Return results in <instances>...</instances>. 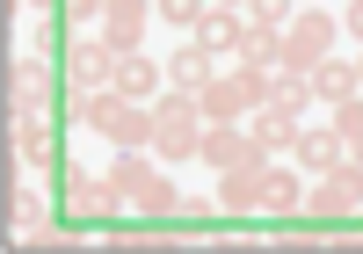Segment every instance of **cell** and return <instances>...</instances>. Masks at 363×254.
Wrapping results in <instances>:
<instances>
[{
  "instance_id": "cell-11",
  "label": "cell",
  "mask_w": 363,
  "mask_h": 254,
  "mask_svg": "<svg viewBox=\"0 0 363 254\" xmlns=\"http://www.w3.org/2000/svg\"><path fill=\"white\" fill-rule=\"evenodd\" d=\"M196 160L225 175V167H240V160H262V153H255V138H247V123H211L203 145H196Z\"/></svg>"
},
{
  "instance_id": "cell-3",
  "label": "cell",
  "mask_w": 363,
  "mask_h": 254,
  "mask_svg": "<svg viewBox=\"0 0 363 254\" xmlns=\"http://www.w3.org/2000/svg\"><path fill=\"white\" fill-rule=\"evenodd\" d=\"M116 66H124V51H116L102 29H95V37H73V51H66V87L95 94V87H109V80H116Z\"/></svg>"
},
{
  "instance_id": "cell-4",
  "label": "cell",
  "mask_w": 363,
  "mask_h": 254,
  "mask_svg": "<svg viewBox=\"0 0 363 254\" xmlns=\"http://www.w3.org/2000/svg\"><path fill=\"white\" fill-rule=\"evenodd\" d=\"M306 211H313V218H356V211H363V167L342 160L335 175H320V182L306 189Z\"/></svg>"
},
{
  "instance_id": "cell-18",
  "label": "cell",
  "mask_w": 363,
  "mask_h": 254,
  "mask_svg": "<svg viewBox=\"0 0 363 254\" xmlns=\"http://www.w3.org/2000/svg\"><path fill=\"white\" fill-rule=\"evenodd\" d=\"M211 80H218V66H211V51H203V44H182V51L167 58V87H189V94H203Z\"/></svg>"
},
{
  "instance_id": "cell-14",
  "label": "cell",
  "mask_w": 363,
  "mask_h": 254,
  "mask_svg": "<svg viewBox=\"0 0 363 254\" xmlns=\"http://www.w3.org/2000/svg\"><path fill=\"white\" fill-rule=\"evenodd\" d=\"M109 87L124 94V102H160V94H167V66H153L145 51H131L124 66H116V80H109Z\"/></svg>"
},
{
  "instance_id": "cell-12",
  "label": "cell",
  "mask_w": 363,
  "mask_h": 254,
  "mask_svg": "<svg viewBox=\"0 0 363 254\" xmlns=\"http://www.w3.org/2000/svg\"><path fill=\"white\" fill-rule=\"evenodd\" d=\"M255 211H269V218H298V211H306V175L269 160V167H262V204H255Z\"/></svg>"
},
{
  "instance_id": "cell-10",
  "label": "cell",
  "mask_w": 363,
  "mask_h": 254,
  "mask_svg": "<svg viewBox=\"0 0 363 254\" xmlns=\"http://www.w3.org/2000/svg\"><path fill=\"white\" fill-rule=\"evenodd\" d=\"M145 22H160V15H153V0H109V8H102V37L131 58V51L145 44Z\"/></svg>"
},
{
  "instance_id": "cell-17",
  "label": "cell",
  "mask_w": 363,
  "mask_h": 254,
  "mask_svg": "<svg viewBox=\"0 0 363 254\" xmlns=\"http://www.w3.org/2000/svg\"><path fill=\"white\" fill-rule=\"evenodd\" d=\"M240 29H247V15H240V8H211V15L189 29V44H203L211 58H233V51H240Z\"/></svg>"
},
{
  "instance_id": "cell-15",
  "label": "cell",
  "mask_w": 363,
  "mask_h": 254,
  "mask_svg": "<svg viewBox=\"0 0 363 254\" xmlns=\"http://www.w3.org/2000/svg\"><path fill=\"white\" fill-rule=\"evenodd\" d=\"M356 94H363V80H356V58H335V51H327L320 66H313V102L342 109V102H356Z\"/></svg>"
},
{
  "instance_id": "cell-13",
  "label": "cell",
  "mask_w": 363,
  "mask_h": 254,
  "mask_svg": "<svg viewBox=\"0 0 363 254\" xmlns=\"http://www.w3.org/2000/svg\"><path fill=\"white\" fill-rule=\"evenodd\" d=\"M262 167H269V160H240V167L218 175V211H225V218H247V211L262 204Z\"/></svg>"
},
{
  "instance_id": "cell-28",
  "label": "cell",
  "mask_w": 363,
  "mask_h": 254,
  "mask_svg": "<svg viewBox=\"0 0 363 254\" xmlns=\"http://www.w3.org/2000/svg\"><path fill=\"white\" fill-rule=\"evenodd\" d=\"M182 218H189V226H203V218H218V197H182Z\"/></svg>"
},
{
  "instance_id": "cell-2",
  "label": "cell",
  "mask_w": 363,
  "mask_h": 254,
  "mask_svg": "<svg viewBox=\"0 0 363 254\" xmlns=\"http://www.w3.org/2000/svg\"><path fill=\"white\" fill-rule=\"evenodd\" d=\"M335 37H342V15L335 8H298L291 22H284V66H298V73H313L327 51H335ZM277 66V73H284Z\"/></svg>"
},
{
  "instance_id": "cell-9",
  "label": "cell",
  "mask_w": 363,
  "mask_h": 254,
  "mask_svg": "<svg viewBox=\"0 0 363 254\" xmlns=\"http://www.w3.org/2000/svg\"><path fill=\"white\" fill-rule=\"evenodd\" d=\"M298 131H306V116H291V109H277V102L247 116V138H255V153H262V160H284V153L298 145Z\"/></svg>"
},
{
  "instance_id": "cell-29",
  "label": "cell",
  "mask_w": 363,
  "mask_h": 254,
  "mask_svg": "<svg viewBox=\"0 0 363 254\" xmlns=\"http://www.w3.org/2000/svg\"><path fill=\"white\" fill-rule=\"evenodd\" d=\"M342 29H349V37L363 44V0H349V8H342Z\"/></svg>"
},
{
  "instance_id": "cell-1",
  "label": "cell",
  "mask_w": 363,
  "mask_h": 254,
  "mask_svg": "<svg viewBox=\"0 0 363 254\" xmlns=\"http://www.w3.org/2000/svg\"><path fill=\"white\" fill-rule=\"evenodd\" d=\"M196 145H203V109H196V94H189V87H167L160 102H153V160H160V167H182V160H196Z\"/></svg>"
},
{
  "instance_id": "cell-23",
  "label": "cell",
  "mask_w": 363,
  "mask_h": 254,
  "mask_svg": "<svg viewBox=\"0 0 363 254\" xmlns=\"http://www.w3.org/2000/svg\"><path fill=\"white\" fill-rule=\"evenodd\" d=\"M269 102H277V109H291V116H306V102H313V73L284 66L277 80H269Z\"/></svg>"
},
{
  "instance_id": "cell-25",
  "label": "cell",
  "mask_w": 363,
  "mask_h": 254,
  "mask_svg": "<svg viewBox=\"0 0 363 254\" xmlns=\"http://www.w3.org/2000/svg\"><path fill=\"white\" fill-rule=\"evenodd\" d=\"M153 15H160L167 29H182V37H189V29L211 15V0H153Z\"/></svg>"
},
{
  "instance_id": "cell-22",
  "label": "cell",
  "mask_w": 363,
  "mask_h": 254,
  "mask_svg": "<svg viewBox=\"0 0 363 254\" xmlns=\"http://www.w3.org/2000/svg\"><path fill=\"white\" fill-rule=\"evenodd\" d=\"M8 233H15V240H37V233H51V218H44V204L29 197V189H8Z\"/></svg>"
},
{
  "instance_id": "cell-24",
  "label": "cell",
  "mask_w": 363,
  "mask_h": 254,
  "mask_svg": "<svg viewBox=\"0 0 363 254\" xmlns=\"http://www.w3.org/2000/svg\"><path fill=\"white\" fill-rule=\"evenodd\" d=\"M327 123H335V131H342V145H349V160L363 167V94H356V102H342V109H327Z\"/></svg>"
},
{
  "instance_id": "cell-16",
  "label": "cell",
  "mask_w": 363,
  "mask_h": 254,
  "mask_svg": "<svg viewBox=\"0 0 363 254\" xmlns=\"http://www.w3.org/2000/svg\"><path fill=\"white\" fill-rule=\"evenodd\" d=\"M196 109H203V131H211V123H247V116H255L233 73H218V80H211V87L196 94Z\"/></svg>"
},
{
  "instance_id": "cell-30",
  "label": "cell",
  "mask_w": 363,
  "mask_h": 254,
  "mask_svg": "<svg viewBox=\"0 0 363 254\" xmlns=\"http://www.w3.org/2000/svg\"><path fill=\"white\" fill-rule=\"evenodd\" d=\"M15 8H37V15H51L58 0H8V15H15Z\"/></svg>"
},
{
  "instance_id": "cell-32",
  "label": "cell",
  "mask_w": 363,
  "mask_h": 254,
  "mask_svg": "<svg viewBox=\"0 0 363 254\" xmlns=\"http://www.w3.org/2000/svg\"><path fill=\"white\" fill-rule=\"evenodd\" d=\"M298 8H320V0H298Z\"/></svg>"
},
{
  "instance_id": "cell-21",
  "label": "cell",
  "mask_w": 363,
  "mask_h": 254,
  "mask_svg": "<svg viewBox=\"0 0 363 254\" xmlns=\"http://www.w3.org/2000/svg\"><path fill=\"white\" fill-rule=\"evenodd\" d=\"M131 211H138V218H153V226H160V218H182V189L167 182V167H160V175L131 197Z\"/></svg>"
},
{
  "instance_id": "cell-20",
  "label": "cell",
  "mask_w": 363,
  "mask_h": 254,
  "mask_svg": "<svg viewBox=\"0 0 363 254\" xmlns=\"http://www.w3.org/2000/svg\"><path fill=\"white\" fill-rule=\"evenodd\" d=\"M102 175L116 182V197H124V204H131V197H138V189H145V182H153V175H160V160H153V153H116V160H109Z\"/></svg>"
},
{
  "instance_id": "cell-7",
  "label": "cell",
  "mask_w": 363,
  "mask_h": 254,
  "mask_svg": "<svg viewBox=\"0 0 363 254\" xmlns=\"http://www.w3.org/2000/svg\"><path fill=\"white\" fill-rule=\"evenodd\" d=\"M342 160H349V145H342L335 123H306V131H298V145H291V167H298V175H313V182H320V175H335Z\"/></svg>"
},
{
  "instance_id": "cell-6",
  "label": "cell",
  "mask_w": 363,
  "mask_h": 254,
  "mask_svg": "<svg viewBox=\"0 0 363 254\" xmlns=\"http://www.w3.org/2000/svg\"><path fill=\"white\" fill-rule=\"evenodd\" d=\"M8 116H51V73H44V58H8Z\"/></svg>"
},
{
  "instance_id": "cell-19",
  "label": "cell",
  "mask_w": 363,
  "mask_h": 254,
  "mask_svg": "<svg viewBox=\"0 0 363 254\" xmlns=\"http://www.w3.org/2000/svg\"><path fill=\"white\" fill-rule=\"evenodd\" d=\"M240 66H262V73H277L284 66V29H262V22H247V29H240Z\"/></svg>"
},
{
  "instance_id": "cell-31",
  "label": "cell",
  "mask_w": 363,
  "mask_h": 254,
  "mask_svg": "<svg viewBox=\"0 0 363 254\" xmlns=\"http://www.w3.org/2000/svg\"><path fill=\"white\" fill-rule=\"evenodd\" d=\"M356 80H363V44H356Z\"/></svg>"
},
{
  "instance_id": "cell-26",
  "label": "cell",
  "mask_w": 363,
  "mask_h": 254,
  "mask_svg": "<svg viewBox=\"0 0 363 254\" xmlns=\"http://www.w3.org/2000/svg\"><path fill=\"white\" fill-rule=\"evenodd\" d=\"M298 15V0H247V22H262V29H284Z\"/></svg>"
},
{
  "instance_id": "cell-5",
  "label": "cell",
  "mask_w": 363,
  "mask_h": 254,
  "mask_svg": "<svg viewBox=\"0 0 363 254\" xmlns=\"http://www.w3.org/2000/svg\"><path fill=\"white\" fill-rule=\"evenodd\" d=\"M66 204H73V218H80V226H109V218L116 211H124V197H116V182L109 175H66Z\"/></svg>"
},
{
  "instance_id": "cell-8",
  "label": "cell",
  "mask_w": 363,
  "mask_h": 254,
  "mask_svg": "<svg viewBox=\"0 0 363 254\" xmlns=\"http://www.w3.org/2000/svg\"><path fill=\"white\" fill-rule=\"evenodd\" d=\"M8 160L29 175H51V116H8Z\"/></svg>"
},
{
  "instance_id": "cell-27",
  "label": "cell",
  "mask_w": 363,
  "mask_h": 254,
  "mask_svg": "<svg viewBox=\"0 0 363 254\" xmlns=\"http://www.w3.org/2000/svg\"><path fill=\"white\" fill-rule=\"evenodd\" d=\"M102 8H109V0H58L66 22H102Z\"/></svg>"
}]
</instances>
